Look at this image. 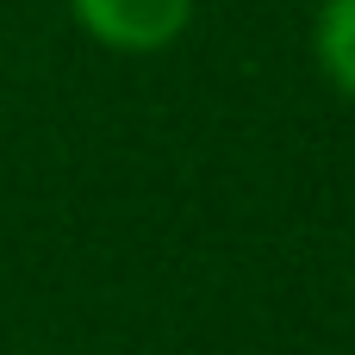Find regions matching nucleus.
Segmentation results:
<instances>
[{"label": "nucleus", "instance_id": "obj_1", "mask_svg": "<svg viewBox=\"0 0 355 355\" xmlns=\"http://www.w3.org/2000/svg\"><path fill=\"white\" fill-rule=\"evenodd\" d=\"M69 19L119 56H156L193 25V0H69Z\"/></svg>", "mask_w": 355, "mask_h": 355}, {"label": "nucleus", "instance_id": "obj_2", "mask_svg": "<svg viewBox=\"0 0 355 355\" xmlns=\"http://www.w3.org/2000/svg\"><path fill=\"white\" fill-rule=\"evenodd\" d=\"M318 69L331 75V87L355 100V0H324L318 6V31H312Z\"/></svg>", "mask_w": 355, "mask_h": 355}]
</instances>
